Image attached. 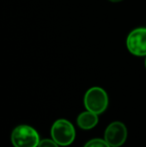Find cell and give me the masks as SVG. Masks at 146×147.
<instances>
[{
	"mask_svg": "<svg viewBox=\"0 0 146 147\" xmlns=\"http://www.w3.org/2000/svg\"><path fill=\"white\" fill-rule=\"evenodd\" d=\"M83 147H111V146L106 142L105 139L94 138V139H91L88 142H86L85 145Z\"/></svg>",
	"mask_w": 146,
	"mask_h": 147,
	"instance_id": "cell-7",
	"label": "cell"
},
{
	"mask_svg": "<svg viewBox=\"0 0 146 147\" xmlns=\"http://www.w3.org/2000/svg\"><path fill=\"white\" fill-rule=\"evenodd\" d=\"M104 139L111 147H120L127 139V128L124 123L114 121L106 127Z\"/></svg>",
	"mask_w": 146,
	"mask_h": 147,
	"instance_id": "cell-5",
	"label": "cell"
},
{
	"mask_svg": "<svg viewBox=\"0 0 146 147\" xmlns=\"http://www.w3.org/2000/svg\"><path fill=\"white\" fill-rule=\"evenodd\" d=\"M51 137L60 146H68L75 139V128L66 119H58L51 127Z\"/></svg>",
	"mask_w": 146,
	"mask_h": 147,
	"instance_id": "cell-3",
	"label": "cell"
},
{
	"mask_svg": "<svg viewBox=\"0 0 146 147\" xmlns=\"http://www.w3.org/2000/svg\"><path fill=\"white\" fill-rule=\"evenodd\" d=\"M98 114L89 110L80 113L76 120L77 125L83 130H90L94 128L98 124Z\"/></svg>",
	"mask_w": 146,
	"mask_h": 147,
	"instance_id": "cell-6",
	"label": "cell"
},
{
	"mask_svg": "<svg viewBox=\"0 0 146 147\" xmlns=\"http://www.w3.org/2000/svg\"><path fill=\"white\" fill-rule=\"evenodd\" d=\"M60 145L57 144L53 139H42L40 140L37 147H59Z\"/></svg>",
	"mask_w": 146,
	"mask_h": 147,
	"instance_id": "cell-8",
	"label": "cell"
},
{
	"mask_svg": "<svg viewBox=\"0 0 146 147\" xmlns=\"http://www.w3.org/2000/svg\"><path fill=\"white\" fill-rule=\"evenodd\" d=\"M86 110L101 114L108 107V95L103 88L94 86L86 91L83 99Z\"/></svg>",
	"mask_w": 146,
	"mask_h": 147,
	"instance_id": "cell-1",
	"label": "cell"
},
{
	"mask_svg": "<svg viewBox=\"0 0 146 147\" xmlns=\"http://www.w3.org/2000/svg\"><path fill=\"white\" fill-rule=\"evenodd\" d=\"M145 68H146V58H145Z\"/></svg>",
	"mask_w": 146,
	"mask_h": 147,
	"instance_id": "cell-10",
	"label": "cell"
},
{
	"mask_svg": "<svg viewBox=\"0 0 146 147\" xmlns=\"http://www.w3.org/2000/svg\"><path fill=\"white\" fill-rule=\"evenodd\" d=\"M11 142L14 147H37L40 142L38 132L26 124L16 126L11 133Z\"/></svg>",
	"mask_w": 146,
	"mask_h": 147,
	"instance_id": "cell-2",
	"label": "cell"
},
{
	"mask_svg": "<svg viewBox=\"0 0 146 147\" xmlns=\"http://www.w3.org/2000/svg\"><path fill=\"white\" fill-rule=\"evenodd\" d=\"M108 1L113 2V3H117V2H121V1H123V0H108Z\"/></svg>",
	"mask_w": 146,
	"mask_h": 147,
	"instance_id": "cell-9",
	"label": "cell"
},
{
	"mask_svg": "<svg viewBox=\"0 0 146 147\" xmlns=\"http://www.w3.org/2000/svg\"><path fill=\"white\" fill-rule=\"evenodd\" d=\"M126 47L135 56H146V28H135L126 38Z\"/></svg>",
	"mask_w": 146,
	"mask_h": 147,
	"instance_id": "cell-4",
	"label": "cell"
}]
</instances>
